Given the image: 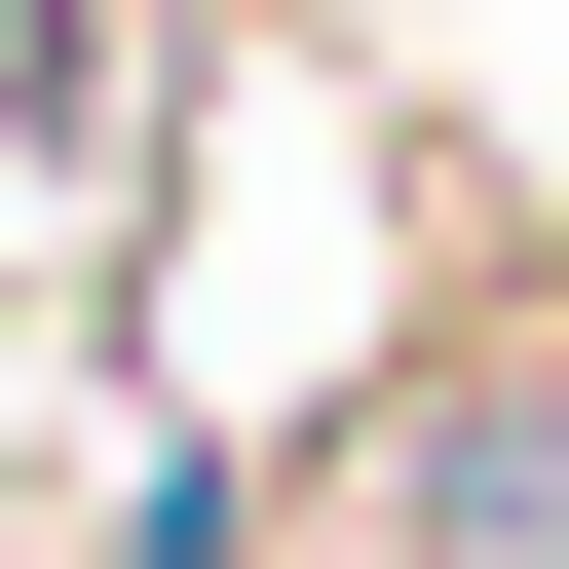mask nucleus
Segmentation results:
<instances>
[{
    "label": "nucleus",
    "mask_w": 569,
    "mask_h": 569,
    "mask_svg": "<svg viewBox=\"0 0 569 569\" xmlns=\"http://www.w3.org/2000/svg\"><path fill=\"white\" fill-rule=\"evenodd\" d=\"M190 569H569V418H531V380H418V418H342V456L190 493Z\"/></svg>",
    "instance_id": "obj_1"
}]
</instances>
